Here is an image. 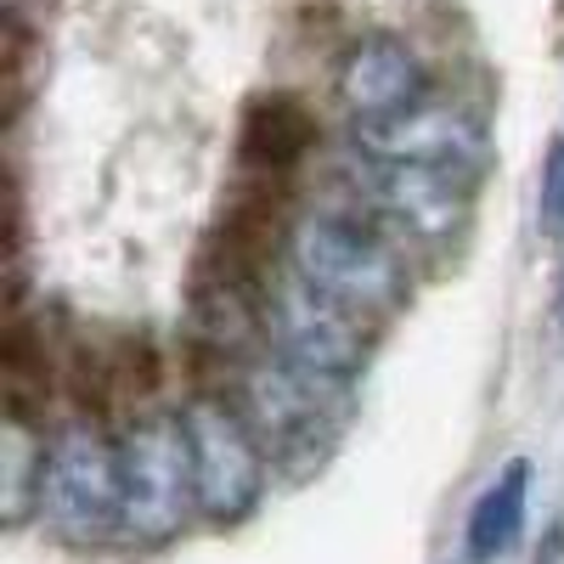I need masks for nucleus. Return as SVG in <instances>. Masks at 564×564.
Here are the masks:
<instances>
[{
	"label": "nucleus",
	"instance_id": "1",
	"mask_svg": "<svg viewBox=\"0 0 564 564\" xmlns=\"http://www.w3.org/2000/svg\"><path fill=\"white\" fill-rule=\"evenodd\" d=\"M282 260H289L305 282H316L322 294H334L339 305L361 311L367 322H390L412 294L406 243L384 220H372L350 193L289 215Z\"/></svg>",
	"mask_w": 564,
	"mask_h": 564
},
{
	"label": "nucleus",
	"instance_id": "2",
	"mask_svg": "<svg viewBox=\"0 0 564 564\" xmlns=\"http://www.w3.org/2000/svg\"><path fill=\"white\" fill-rule=\"evenodd\" d=\"M34 513L68 547H102L124 531V457L102 412L74 406L68 417L45 423Z\"/></svg>",
	"mask_w": 564,
	"mask_h": 564
},
{
	"label": "nucleus",
	"instance_id": "3",
	"mask_svg": "<svg viewBox=\"0 0 564 564\" xmlns=\"http://www.w3.org/2000/svg\"><path fill=\"white\" fill-rule=\"evenodd\" d=\"M220 390L243 406V417L254 423L265 457H271L289 480L316 475V468L334 457L350 395L305 379V372L289 367L271 345H260V350L243 356L238 367H226V384H220Z\"/></svg>",
	"mask_w": 564,
	"mask_h": 564
},
{
	"label": "nucleus",
	"instance_id": "4",
	"mask_svg": "<svg viewBox=\"0 0 564 564\" xmlns=\"http://www.w3.org/2000/svg\"><path fill=\"white\" fill-rule=\"evenodd\" d=\"M372 334L379 322H367L361 311L339 305L334 294H322L316 282H305L289 260H282L265 282V345L300 367L305 379L327 390H356V379L372 361Z\"/></svg>",
	"mask_w": 564,
	"mask_h": 564
},
{
	"label": "nucleus",
	"instance_id": "5",
	"mask_svg": "<svg viewBox=\"0 0 564 564\" xmlns=\"http://www.w3.org/2000/svg\"><path fill=\"white\" fill-rule=\"evenodd\" d=\"M119 457H124V531L119 542L135 547H164L175 542L198 513V486H193V457H186L181 412L170 406H135L119 430Z\"/></svg>",
	"mask_w": 564,
	"mask_h": 564
},
{
	"label": "nucleus",
	"instance_id": "6",
	"mask_svg": "<svg viewBox=\"0 0 564 564\" xmlns=\"http://www.w3.org/2000/svg\"><path fill=\"white\" fill-rule=\"evenodd\" d=\"M181 435L193 457V486H198V513L209 525H243L265 497V446L254 423L226 390H193L181 401Z\"/></svg>",
	"mask_w": 564,
	"mask_h": 564
},
{
	"label": "nucleus",
	"instance_id": "7",
	"mask_svg": "<svg viewBox=\"0 0 564 564\" xmlns=\"http://www.w3.org/2000/svg\"><path fill=\"white\" fill-rule=\"evenodd\" d=\"M345 193L372 220H384L406 249H446L468 231V220H475V181L457 175V170L356 159V181Z\"/></svg>",
	"mask_w": 564,
	"mask_h": 564
},
{
	"label": "nucleus",
	"instance_id": "8",
	"mask_svg": "<svg viewBox=\"0 0 564 564\" xmlns=\"http://www.w3.org/2000/svg\"><path fill=\"white\" fill-rule=\"evenodd\" d=\"M350 148H356V159H372V164H430V170H457L468 181H480V170L491 159L486 130L463 108L435 102V97H423L390 119L350 124Z\"/></svg>",
	"mask_w": 564,
	"mask_h": 564
},
{
	"label": "nucleus",
	"instance_id": "9",
	"mask_svg": "<svg viewBox=\"0 0 564 564\" xmlns=\"http://www.w3.org/2000/svg\"><path fill=\"white\" fill-rule=\"evenodd\" d=\"M334 90H339V108L350 113V124L390 119L430 97V68H423V57L401 34H361L339 63Z\"/></svg>",
	"mask_w": 564,
	"mask_h": 564
},
{
	"label": "nucleus",
	"instance_id": "10",
	"mask_svg": "<svg viewBox=\"0 0 564 564\" xmlns=\"http://www.w3.org/2000/svg\"><path fill=\"white\" fill-rule=\"evenodd\" d=\"M316 148V119L300 97L289 90H271V97H254L249 113H243V159L265 175V181H282L294 175Z\"/></svg>",
	"mask_w": 564,
	"mask_h": 564
},
{
	"label": "nucleus",
	"instance_id": "11",
	"mask_svg": "<svg viewBox=\"0 0 564 564\" xmlns=\"http://www.w3.org/2000/svg\"><path fill=\"white\" fill-rule=\"evenodd\" d=\"M0 384H7V417L12 423H40L45 430V406H52V384H57V356L45 345L40 322H29L18 305L7 311V339H0Z\"/></svg>",
	"mask_w": 564,
	"mask_h": 564
},
{
	"label": "nucleus",
	"instance_id": "12",
	"mask_svg": "<svg viewBox=\"0 0 564 564\" xmlns=\"http://www.w3.org/2000/svg\"><path fill=\"white\" fill-rule=\"evenodd\" d=\"M525 508H531V463L513 457L502 475L475 497V513H468V558L475 564H497L525 531Z\"/></svg>",
	"mask_w": 564,
	"mask_h": 564
},
{
	"label": "nucleus",
	"instance_id": "13",
	"mask_svg": "<svg viewBox=\"0 0 564 564\" xmlns=\"http://www.w3.org/2000/svg\"><path fill=\"white\" fill-rule=\"evenodd\" d=\"M536 204H542V226H547V231H564V135L553 141V153H547V164H542V193H536Z\"/></svg>",
	"mask_w": 564,
	"mask_h": 564
},
{
	"label": "nucleus",
	"instance_id": "14",
	"mask_svg": "<svg viewBox=\"0 0 564 564\" xmlns=\"http://www.w3.org/2000/svg\"><path fill=\"white\" fill-rule=\"evenodd\" d=\"M23 52H29V29L12 12L7 18V113H18V102H23Z\"/></svg>",
	"mask_w": 564,
	"mask_h": 564
},
{
	"label": "nucleus",
	"instance_id": "15",
	"mask_svg": "<svg viewBox=\"0 0 564 564\" xmlns=\"http://www.w3.org/2000/svg\"><path fill=\"white\" fill-rule=\"evenodd\" d=\"M558 322H564V316H558Z\"/></svg>",
	"mask_w": 564,
	"mask_h": 564
}]
</instances>
